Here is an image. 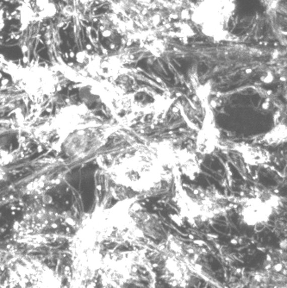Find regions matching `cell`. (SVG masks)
Segmentation results:
<instances>
[{
  "label": "cell",
  "mask_w": 287,
  "mask_h": 288,
  "mask_svg": "<svg viewBox=\"0 0 287 288\" xmlns=\"http://www.w3.org/2000/svg\"><path fill=\"white\" fill-rule=\"evenodd\" d=\"M154 149L156 151L152 148L137 150L134 155L119 159L108 169L111 180L116 184L129 187L140 194L157 190L162 182L172 178L173 172L165 168V166L171 167L160 145Z\"/></svg>",
  "instance_id": "cell-1"
},
{
  "label": "cell",
  "mask_w": 287,
  "mask_h": 288,
  "mask_svg": "<svg viewBox=\"0 0 287 288\" xmlns=\"http://www.w3.org/2000/svg\"><path fill=\"white\" fill-rule=\"evenodd\" d=\"M176 187L177 205L183 217L188 219L191 224L203 223L213 217L225 213L233 206L225 197L219 193L203 190L201 188L191 189V194L183 187L180 181V171L178 167L172 168Z\"/></svg>",
  "instance_id": "cell-2"
},
{
  "label": "cell",
  "mask_w": 287,
  "mask_h": 288,
  "mask_svg": "<svg viewBox=\"0 0 287 288\" xmlns=\"http://www.w3.org/2000/svg\"><path fill=\"white\" fill-rule=\"evenodd\" d=\"M0 69L11 75L13 81L33 100H43L56 92L58 78L47 68L22 67L0 56Z\"/></svg>",
  "instance_id": "cell-3"
},
{
  "label": "cell",
  "mask_w": 287,
  "mask_h": 288,
  "mask_svg": "<svg viewBox=\"0 0 287 288\" xmlns=\"http://www.w3.org/2000/svg\"><path fill=\"white\" fill-rule=\"evenodd\" d=\"M235 10L233 0H203L195 7L191 19L202 32L215 40H226V25Z\"/></svg>",
  "instance_id": "cell-4"
},
{
  "label": "cell",
  "mask_w": 287,
  "mask_h": 288,
  "mask_svg": "<svg viewBox=\"0 0 287 288\" xmlns=\"http://www.w3.org/2000/svg\"><path fill=\"white\" fill-rule=\"evenodd\" d=\"M207 86V85L199 86L196 89L204 109V117L202 126L197 133L195 150L197 154L203 155H209L216 149H220L222 144L220 132L217 127L212 107L209 102V89Z\"/></svg>",
  "instance_id": "cell-5"
},
{
  "label": "cell",
  "mask_w": 287,
  "mask_h": 288,
  "mask_svg": "<svg viewBox=\"0 0 287 288\" xmlns=\"http://www.w3.org/2000/svg\"><path fill=\"white\" fill-rule=\"evenodd\" d=\"M279 203L278 197L271 193H258L256 195L243 198L237 202L240 215L248 225L257 226L266 223Z\"/></svg>",
  "instance_id": "cell-6"
},
{
  "label": "cell",
  "mask_w": 287,
  "mask_h": 288,
  "mask_svg": "<svg viewBox=\"0 0 287 288\" xmlns=\"http://www.w3.org/2000/svg\"><path fill=\"white\" fill-rule=\"evenodd\" d=\"M230 149L237 150L242 155L247 163L252 166H257L267 163L270 161V154L266 149L260 147L249 145L247 143H232Z\"/></svg>",
  "instance_id": "cell-7"
},
{
  "label": "cell",
  "mask_w": 287,
  "mask_h": 288,
  "mask_svg": "<svg viewBox=\"0 0 287 288\" xmlns=\"http://www.w3.org/2000/svg\"><path fill=\"white\" fill-rule=\"evenodd\" d=\"M286 140V126L278 125L272 129L268 133L263 135V137L256 141L258 143H266V145H278L284 143Z\"/></svg>",
  "instance_id": "cell-8"
}]
</instances>
